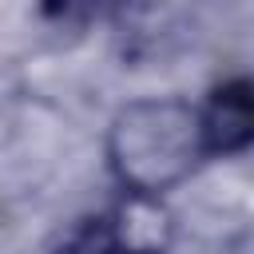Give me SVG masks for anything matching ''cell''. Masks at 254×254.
Wrapping results in <instances>:
<instances>
[{
  "label": "cell",
  "mask_w": 254,
  "mask_h": 254,
  "mask_svg": "<svg viewBox=\"0 0 254 254\" xmlns=\"http://www.w3.org/2000/svg\"><path fill=\"white\" fill-rule=\"evenodd\" d=\"M103 159L119 194L163 198L210 159L198 103L183 95H143L123 103L107 123Z\"/></svg>",
  "instance_id": "6da1fadb"
},
{
  "label": "cell",
  "mask_w": 254,
  "mask_h": 254,
  "mask_svg": "<svg viewBox=\"0 0 254 254\" xmlns=\"http://www.w3.org/2000/svg\"><path fill=\"white\" fill-rule=\"evenodd\" d=\"M175 242V214L163 198L119 194L99 214L67 230L56 254H167Z\"/></svg>",
  "instance_id": "7a4b0ae2"
},
{
  "label": "cell",
  "mask_w": 254,
  "mask_h": 254,
  "mask_svg": "<svg viewBox=\"0 0 254 254\" xmlns=\"http://www.w3.org/2000/svg\"><path fill=\"white\" fill-rule=\"evenodd\" d=\"M202 115V135H206V151L210 159H230L242 155L254 139V95L250 83L242 75L222 79L210 87V95L198 103Z\"/></svg>",
  "instance_id": "3957f363"
}]
</instances>
